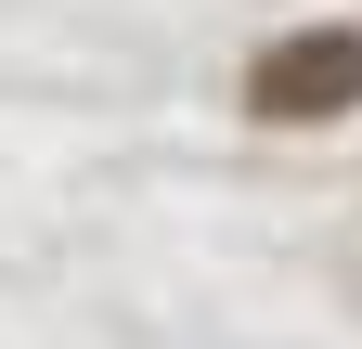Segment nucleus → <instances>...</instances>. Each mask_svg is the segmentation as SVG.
I'll list each match as a JSON object with an SVG mask.
<instances>
[{"label":"nucleus","mask_w":362,"mask_h":349,"mask_svg":"<svg viewBox=\"0 0 362 349\" xmlns=\"http://www.w3.org/2000/svg\"><path fill=\"white\" fill-rule=\"evenodd\" d=\"M259 104H272V117H337V104H362V39H349V26L272 39V52H259Z\"/></svg>","instance_id":"f257e3e1"}]
</instances>
